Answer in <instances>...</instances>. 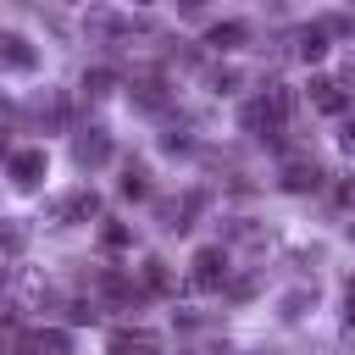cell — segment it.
<instances>
[{"label":"cell","instance_id":"1","mask_svg":"<svg viewBox=\"0 0 355 355\" xmlns=\"http://www.w3.org/2000/svg\"><path fill=\"white\" fill-rule=\"evenodd\" d=\"M44 150H11V161H6V172H11V189H39V178H44Z\"/></svg>","mask_w":355,"mask_h":355},{"label":"cell","instance_id":"2","mask_svg":"<svg viewBox=\"0 0 355 355\" xmlns=\"http://www.w3.org/2000/svg\"><path fill=\"white\" fill-rule=\"evenodd\" d=\"M227 277V255L222 250H200L194 255V288H216Z\"/></svg>","mask_w":355,"mask_h":355},{"label":"cell","instance_id":"3","mask_svg":"<svg viewBox=\"0 0 355 355\" xmlns=\"http://www.w3.org/2000/svg\"><path fill=\"white\" fill-rule=\"evenodd\" d=\"M94 211H100V200H94L89 189H78V194L61 200V216H67V222H83V216H94Z\"/></svg>","mask_w":355,"mask_h":355},{"label":"cell","instance_id":"4","mask_svg":"<svg viewBox=\"0 0 355 355\" xmlns=\"http://www.w3.org/2000/svg\"><path fill=\"white\" fill-rule=\"evenodd\" d=\"M111 155V144H105V133H89V139H78V166H100Z\"/></svg>","mask_w":355,"mask_h":355},{"label":"cell","instance_id":"5","mask_svg":"<svg viewBox=\"0 0 355 355\" xmlns=\"http://www.w3.org/2000/svg\"><path fill=\"white\" fill-rule=\"evenodd\" d=\"M311 100H316L322 111H344V105H349V100L338 94V83H327V78H316V83H311Z\"/></svg>","mask_w":355,"mask_h":355},{"label":"cell","instance_id":"6","mask_svg":"<svg viewBox=\"0 0 355 355\" xmlns=\"http://www.w3.org/2000/svg\"><path fill=\"white\" fill-rule=\"evenodd\" d=\"M244 33H250L244 22H216V28H211V44H216V50H239Z\"/></svg>","mask_w":355,"mask_h":355},{"label":"cell","instance_id":"7","mask_svg":"<svg viewBox=\"0 0 355 355\" xmlns=\"http://www.w3.org/2000/svg\"><path fill=\"white\" fill-rule=\"evenodd\" d=\"M322 55H327V33L322 28H305L300 33V61H322Z\"/></svg>","mask_w":355,"mask_h":355},{"label":"cell","instance_id":"8","mask_svg":"<svg viewBox=\"0 0 355 355\" xmlns=\"http://www.w3.org/2000/svg\"><path fill=\"white\" fill-rule=\"evenodd\" d=\"M6 67H11V72H28V67H33V50H28V39H17V33L6 39Z\"/></svg>","mask_w":355,"mask_h":355},{"label":"cell","instance_id":"9","mask_svg":"<svg viewBox=\"0 0 355 355\" xmlns=\"http://www.w3.org/2000/svg\"><path fill=\"white\" fill-rule=\"evenodd\" d=\"M316 178H322L316 166H305V161H294V166L283 172V189H294V194H300V189H316Z\"/></svg>","mask_w":355,"mask_h":355},{"label":"cell","instance_id":"10","mask_svg":"<svg viewBox=\"0 0 355 355\" xmlns=\"http://www.w3.org/2000/svg\"><path fill=\"white\" fill-rule=\"evenodd\" d=\"M100 244H105V250H128V244H133V233H128L122 222H111V227H100Z\"/></svg>","mask_w":355,"mask_h":355},{"label":"cell","instance_id":"11","mask_svg":"<svg viewBox=\"0 0 355 355\" xmlns=\"http://www.w3.org/2000/svg\"><path fill=\"white\" fill-rule=\"evenodd\" d=\"M122 194H128V200H144V194H150V183H144V172H128V183H122Z\"/></svg>","mask_w":355,"mask_h":355},{"label":"cell","instance_id":"12","mask_svg":"<svg viewBox=\"0 0 355 355\" xmlns=\"http://www.w3.org/2000/svg\"><path fill=\"white\" fill-rule=\"evenodd\" d=\"M338 205H355V172H349V178L338 183Z\"/></svg>","mask_w":355,"mask_h":355},{"label":"cell","instance_id":"13","mask_svg":"<svg viewBox=\"0 0 355 355\" xmlns=\"http://www.w3.org/2000/svg\"><path fill=\"white\" fill-rule=\"evenodd\" d=\"M344 316L355 322V277H349V288H344Z\"/></svg>","mask_w":355,"mask_h":355},{"label":"cell","instance_id":"14","mask_svg":"<svg viewBox=\"0 0 355 355\" xmlns=\"http://www.w3.org/2000/svg\"><path fill=\"white\" fill-rule=\"evenodd\" d=\"M344 144L355 150V111H349V128H344Z\"/></svg>","mask_w":355,"mask_h":355},{"label":"cell","instance_id":"15","mask_svg":"<svg viewBox=\"0 0 355 355\" xmlns=\"http://www.w3.org/2000/svg\"><path fill=\"white\" fill-rule=\"evenodd\" d=\"M139 6H150V0H139Z\"/></svg>","mask_w":355,"mask_h":355}]
</instances>
